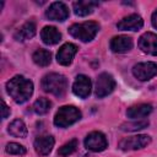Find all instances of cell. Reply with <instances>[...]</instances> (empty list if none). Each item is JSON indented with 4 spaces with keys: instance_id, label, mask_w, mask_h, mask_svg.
Wrapping results in <instances>:
<instances>
[{
    "instance_id": "cell-1",
    "label": "cell",
    "mask_w": 157,
    "mask_h": 157,
    "mask_svg": "<svg viewBox=\"0 0 157 157\" xmlns=\"http://www.w3.org/2000/svg\"><path fill=\"white\" fill-rule=\"evenodd\" d=\"M7 93L12 97L16 103H25L33 93V83L28 78L16 75L6 83Z\"/></svg>"
},
{
    "instance_id": "cell-2",
    "label": "cell",
    "mask_w": 157,
    "mask_h": 157,
    "mask_svg": "<svg viewBox=\"0 0 157 157\" xmlns=\"http://www.w3.org/2000/svg\"><path fill=\"white\" fill-rule=\"evenodd\" d=\"M42 88L43 91L52 93L56 97H63L66 93L67 90V80L64 75L61 74H56V72H52L45 75L42 78Z\"/></svg>"
},
{
    "instance_id": "cell-3",
    "label": "cell",
    "mask_w": 157,
    "mask_h": 157,
    "mask_svg": "<svg viewBox=\"0 0 157 157\" xmlns=\"http://www.w3.org/2000/svg\"><path fill=\"white\" fill-rule=\"evenodd\" d=\"M99 31V26L94 21H86L82 23H75L69 28V33L81 42L92 40Z\"/></svg>"
},
{
    "instance_id": "cell-4",
    "label": "cell",
    "mask_w": 157,
    "mask_h": 157,
    "mask_svg": "<svg viewBox=\"0 0 157 157\" xmlns=\"http://www.w3.org/2000/svg\"><path fill=\"white\" fill-rule=\"evenodd\" d=\"M81 118V112L74 105H64L59 108L54 117V124L59 128H67L74 123L78 121Z\"/></svg>"
},
{
    "instance_id": "cell-5",
    "label": "cell",
    "mask_w": 157,
    "mask_h": 157,
    "mask_svg": "<svg viewBox=\"0 0 157 157\" xmlns=\"http://www.w3.org/2000/svg\"><path fill=\"white\" fill-rule=\"evenodd\" d=\"M150 142H151V137L148 135H134V136H128L120 140L119 148L123 151L140 150L146 147Z\"/></svg>"
},
{
    "instance_id": "cell-6",
    "label": "cell",
    "mask_w": 157,
    "mask_h": 157,
    "mask_svg": "<svg viewBox=\"0 0 157 157\" xmlns=\"http://www.w3.org/2000/svg\"><path fill=\"white\" fill-rule=\"evenodd\" d=\"M132 75L140 81H147L157 75V64L152 61L139 63L132 67Z\"/></svg>"
},
{
    "instance_id": "cell-7",
    "label": "cell",
    "mask_w": 157,
    "mask_h": 157,
    "mask_svg": "<svg viewBox=\"0 0 157 157\" xmlns=\"http://www.w3.org/2000/svg\"><path fill=\"white\" fill-rule=\"evenodd\" d=\"M114 88H115V81L112 75L103 72L98 76L97 82H96V96L98 98L108 96L109 93L113 92Z\"/></svg>"
},
{
    "instance_id": "cell-8",
    "label": "cell",
    "mask_w": 157,
    "mask_h": 157,
    "mask_svg": "<svg viewBox=\"0 0 157 157\" xmlns=\"http://www.w3.org/2000/svg\"><path fill=\"white\" fill-rule=\"evenodd\" d=\"M108 146V141L101 131H92L85 139V147L93 152H101L105 150Z\"/></svg>"
},
{
    "instance_id": "cell-9",
    "label": "cell",
    "mask_w": 157,
    "mask_h": 157,
    "mask_svg": "<svg viewBox=\"0 0 157 157\" xmlns=\"http://www.w3.org/2000/svg\"><path fill=\"white\" fill-rule=\"evenodd\" d=\"M45 16L52 21L63 22L69 17V9L64 2L56 1L49 6V9L45 11Z\"/></svg>"
},
{
    "instance_id": "cell-10",
    "label": "cell",
    "mask_w": 157,
    "mask_h": 157,
    "mask_svg": "<svg viewBox=\"0 0 157 157\" xmlns=\"http://www.w3.org/2000/svg\"><path fill=\"white\" fill-rule=\"evenodd\" d=\"M91 88H92L91 80H90V77H87L85 75H78L72 85L74 94L80 98H87L91 93Z\"/></svg>"
},
{
    "instance_id": "cell-11",
    "label": "cell",
    "mask_w": 157,
    "mask_h": 157,
    "mask_svg": "<svg viewBox=\"0 0 157 157\" xmlns=\"http://www.w3.org/2000/svg\"><path fill=\"white\" fill-rule=\"evenodd\" d=\"M139 48L146 54L157 55V34L152 32L144 33L139 39Z\"/></svg>"
},
{
    "instance_id": "cell-12",
    "label": "cell",
    "mask_w": 157,
    "mask_h": 157,
    "mask_svg": "<svg viewBox=\"0 0 157 157\" xmlns=\"http://www.w3.org/2000/svg\"><path fill=\"white\" fill-rule=\"evenodd\" d=\"M77 52V47L72 43H65L64 45L60 47L58 54H56V61L60 65H70L75 54Z\"/></svg>"
},
{
    "instance_id": "cell-13",
    "label": "cell",
    "mask_w": 157,
    "mask_h": 157,
    "mask_svg": "<svg viewBox=\"0 0 157 157\" xmlns=\"http://www.w3.org/2000/svg\"><path fill=\"white\" fill-rule=\"evenodd\" d=\"M142 25H144V21L141 18V16L132 13V15H129V16L124 17L123 20H120L117 23V27L120 31H137L142 27Z\"/></svg>"
},
{
    "instance_id": "cell-14",
    "label": "cell",
    "mask_w": 157,
    "mask_h": 157,
    "mask_svg": "<svg viewBox=\"0 0 157 157\" xmlns=\"http://www.w3.org/2000/svg\"><path fill=\"white\" fill-rule=\"evenodd\" d=\"M55 140L53 136L50 135H44V136H39L34 140V150L38 155L40 156H47L52 152L53 147H54Z\"/></svg>"
},
{
    "instance_id": "cell-15",
    "label": "cell",
    "mask_w": 157,
    "mask_h": 157,
    "mask_svg": "<svg viewBox=\"0 0 157 157\" xmlns=\"http://www.w3.org/2000/svg\"><path fill=\"white\" fill-rule=\"evenodd\" d=\"M132 48V39L128 36H117L110 40V49L114 53H126Z\"/></svg>"
},
{
    "instance_id": "cell-16",
    "label": "cell",
    "mask_w": 157,
    "mask_h": 157,
    "mask_svg": "<svg viewBox=\"0 0 157 157\" xmlns=\"http://www.w3.org/2000/svg\"><path fill=\"white\" fill-rule=\"evenodd\" d=\"M40 38H42V40L45 44L54 45V44H56V43L60 42L61 34H60V32L55 27H53V26H45L42 29V32H40Z\"/></svg>"
},
{
    "instance_id": "cell-17",
    "label": "cell",
    "mask_w": 157,
    "mask_h": 157,
    "mask_svg": "<svg viewBox=\"0 0 157 157\" xmlns=\"http://www.w3.org/2000/svg\"><path fill=\"white\" fill-rule=\"evenodd\" d=\"M98 6L97 1L92 0H78L74 2V12L77 16H87L93 12L94 7Z\"/></svg>"
},
{
    "instance_id": "cell-18",
    "label": "cell",
    "mask_w": 157,
    "mask_h": 157,
    "mask_svg": "<svg viewBox=\"0 0 157 157\" xmlns=\"http://www.w3.org/2000/svg\"><path fill=\"white\" fill-rule=\"evenodd\" d=\"M152 112V105L151 104H137V105H132L126 110V117L135 119V120H140L145 117H147L150 113Z\"/></svg>"
},
{
    "instance_id": "cell-19",
    "label": "cell",
    "mask_w": 157,
    "mask_h": 157,
    "mask_svg": "<svg viewBox=\"0 0 157 157\" xmlns=\"http://www.w3.org/2000/svg\"><path fill=\"white\" fill-rule=\"evenodd\" d=\"M34 34H36V25H34V22L28 21V22L23 23L16 31L15 39L16 40H20V42H23V40H27L29 38H32Z\"/></svg>"
},
{
    "instance_id": "cell-20",
    "label": "cell",
    "mask_w": 157,
    "mask_h": 157,
    "mask_svg": "<svg viewBox=\"0 0 157 157\" xmlns=\"http://www.w3.org/2000/svg\"><path fill=\"white\" fill-rule=\"evenodd\" d=\"M7 131L10 135L15 137H26L27 136V126L21 119H15L10 125L7 126Z\"/></svg>"
},
{
    "instance_id": "cell-21",
    "label": "cell",
    "mask_w": 157,
    "mask_h": 157,
    "mask_svg": "<svg viewBox=\"0 0 157 157\" xmlns=\"http://www.w3.org/2000/svg\"><path fill=\"white\" fill-rule=\"evenodd\" d=\"M32 59L38 66H48L52 61V54L47 49H38L33 53Z\"/></svg>"
},
{
    "instance_id": "cell-22",
    "label": "cell",
    "mask_w": 157,
    "mask_h": 157,
    "mask_svg": "<svg viewBox=\"0 0 157 157\" xmlns=\"http://www.w3.org/2000/svg\"><path fill=\"white\" fill-rule=\"evenodd\" d=\"M50 107H52V102L49 99H47V98H43V97L42 98H38L33 103V110L38 115H43V114L48 113L49 109H50Z\"/></svg>"
},
{
    "instance_id": "cell-23",
    "label": "cell",
    "mask_w": 157,
    "mask_h": 157,
    "mask_svg": "<svg viewBox=\"0 0 157 157\" xmlns=\"http://www.w3.org/2000/svg\"><path fill=\"white\" fill-rule=\"evenodd\" d=\"M148 126V120H135L130 123H125L120 126L123 131H137Z\"/></svg>"
},
{
    "instance_id": "cell-24",
    "label": "cell",
    "mask_w": 157,
    "mask_h": 157,
    "mask_svg": "<svg viewBox=\"0 0 157 157\" xmlns=\"http://www.w3.org/2000/svg\"><path fill=\"white\" fill-rule=\"evenodd\" d=\"M77 140L76 139H72L70 140L69 142H66L65 145H63L59 151H58V155L61 156V157H66V156H70L71 153H74L76 150H77Z\"/></svg>"
},
{
    "instance_id": "cell-25",
    "label": "cell",
    "mask_w": 157,
    "mask_h": 157,
    "mask_svg": "<svg viewBox=\"0 0 157 157\" xmlns=\"http://www.w3.org/2000/svg\"><path fill=\"white\" fill-rule=\"evenodd\" d=\"M6 152L10 153V155H18V156H23L26 155V148L20 145V144H16V142H10L6 145Z\"/></svg>"
},
{
    "instance_id": "cell-26",
    "label": "cell",
    "mask_w": 157,
    "mask_h": 157,
    "mask_svg": "<svg viewBox=\"0 0 157 157\" xmlns=\"http://www.w3.org/2000/svg\"><path fill=\"white\" fill-rule=\"evenodd\" d=\"M1 117H2V119H6L9 115H10V108L6 105V103L2 101L1 102Z\"/></svg>"
},
{
    "instance_id": "cell-27",
    "label": "cell",
    "mask_w": 157,
    "mask_h": 157,
    "mask_svg": "<svg viewBox=\"0 0 157 157\" xmlns=\"http://www.w3.org/2000/svg\"><path fill=\"white\" fill-rule=\"evenodd\" d=\"M151 21H152L153 27H155V28H157V10L152 13V16H151Z\"/></svg>"
}]
</instances>
